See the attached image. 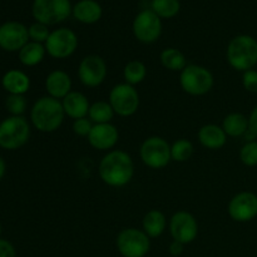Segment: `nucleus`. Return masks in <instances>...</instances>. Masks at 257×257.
<instances>
[{
    "instance_id": "obj_10",
    "label": "nucleus",
    "mask_w": 257,
    "mask_h": 257,
    "mask_svg": "<svg viewBox=\"0 0 257 257\" xmlns=\"http://www.w3.org/2000/svg\"><path fill=\"white\" fill-rule=\"evenodd\" d=\"M110 107L119 117H131L140 108V94L133 85L127 83L115 84L109 92Z\"/></svg>"
},
{
    "instance_id": "obj_17",
    "label": "nucleus",
    "mask_w": 257,
    "mask_h": 257,
    "mask_svg": "<svg viewBox=\"0 0 257 257\" xmlns=\"http://www.w3.org/2000/svg\"><path fill=\"white\" fill-rule=\"evenodd\" d=\"M45 90L49 97L64 99L72 92V78L64 70H53L45 78Z\"/></svg>"
},
{
    "instance_id": "obj_21",
    "label": "nucleus",
    "mask_w": 257,
    "mask_h": 257,
    "mask_svg": "<svg viewBox=\"0 0 257 257\" xmlns=\"http://www.w3.org/2000/svg\"><path fill=\"white\" fill-rule=\"evenodd\" d=\"M2 85L9 94L24 95L30 89V78L19 69H10L3 75Z\"/></svg>"
},
{
    "instance_id": "obj_25",
    "label": "nucleus",
    "mask_w": 257,
    "mask_h": 257,
    "mask_svg": "<svg viewBox=\"0 0 257 257\" xmlns=\"http://www.w3.org/2000/svg\"><path fill=\"white\" fill-rule=\"evenodd\" d=\"M160 62L171 72H182L187 65L185 54L177 48H165L160 54Z\"/></svg>"
},
{
    "instance_id": "obj_18",
    "label": "nucleus",
    "mask_w": 257,
    "mask_h": 257,
    "mask_svg": "<svg viewBox=\"0 0 257 257\" xmlns=\"http://www.w3.org/2000/svg\"><path fill=\"white\" fill-rule=\"evenodd\" d=\"M72 15L77 22L92 25L102 19L103 8L97 0H79L73 5Z\"/></svg>"
},
{
    "instance_id": "obj_5",
    "label": "nucleus",
    "mask_w": 257,
    "mask_h": 257,
    "mask_svg": "<svg viewBox=\"0 0 257 257\" xmlns=\"http://www.w3.org/2000/svg\"><path fill=\"white\" fill-rule=\"evenodd\" d=\"M70 0H33L32 15L35 22L53 27L65 22L72 15Z\"/></svg>"
},
{
    "instance_id": "obj_27",
    "label": "nucleus",
    "mask_w": 257,
    "mask_h": 257,
    "mask_svg": "<svg viewBox=\"0 0 257 257\" xmlns=\"http://www.w3.org/2000/svg\"><path fill=\"white\" fill-rule=\"evenodd\" d=\"M147 77V68H146L145 63L141 60H130L127 64L124 65L123 69V78H124V83L131 85H137L142 83Z\"/></svg>"
},
{
    "instance_id": "obj_8",
    "label": "nucleus",
    "mask_w": 257,
    "mask_h": 257,
    "mask_svg": "<svg viewBox=\"0 0 257 257\" xmlns=\"http://www.w3.org/2000/svg\"><path fill=\"white\" fill-rule=\"evenodd\" d=\"M140 157L142 162L152 170L167 167L172 161L170 143L160 136L146 138L141 145Z\"/></svg>"
},
{
    "instance_id": "obj_13",
    "label": "nucleus",
    "mask_w": 257,
    "mask_h": 257,
    "mask_svg": "<svg viewBox=\"0 0 257 257\" xmlns=\"http://www.w3.org/2000/svg\"><path fill=\"white\" fill-rule=\"evenodd\" d=\"M170 232L173 241L188 245L198 236V222L188 211H177L170 220Z\"/></svg>"
},
{
    "instance_id": "obj_4",
    "label": "nucleus",
    "mask_w": 257,
    "mask_h": 257,
    "mask_svg": "<svg viewBox=\"0 0 257 257\" xmlns=\"http://www.w3.org/2000/svg\"><path fill=\"white\" fill-rule=\"evenodd\" d=\"M30 124L23 115H9L0 122V148L15 151L28 143Z\"/></svg>"
},
{
    "instance_id": "obj_34",
    "label": "nucleus",
    "mask_w": 257,
    "mask_h": 257,
    "mask_svg": "<svg viewBox=\"0 0 257 257\" xmlns=\"http://www.w3.org/2000/svg\"><path fill=\"white\" fill-rule=\"evenodd\" d=\"M242 85L247 92L257 93V70L250 69L242 73Z\"/></svg>"
},
{
    "instance_id": "obj_35",
    "label": "nucleus",
    "mask_w": 257,
    "mask_h": 257,
    "mask_svg": "<svg viewBox=\"0 0 257 257\" xmlns=\"http://www.w3.org/2000/svg\"><path fill=\"white\" fill-rule=\"evenodd\" d=\"M0 257H17L14 245L4 238H0Z\"/></svg>"
},
{
    "instance_id": "obj_19",
    "label": "nucleus",
    "mask_w": 257,
    "mask_h": 257,
    "mask_svg": "<svg viewBox=\"0 0 257 257\" xmlns=\"http://www.w3.org/2000/svg\"><path fill=\"white\" fill-rule=\"evenodd\" d=\"M197 140L207 150H221L227 142V135L217 124H205L198 130Z\"/></svg>"
},
{
    "instance_id": "obj_11",
    "label": "nucleus",
    "mask_w": 257,
    "mask_h": 257,
    "mask_svg": "<svg viewBox=\"0 0 257 257\" xmlns=\"http://www.w3.org/2000/svg\"><path fill=\"white\" fill-rule=\"evenodd\" d=\"M162 19L151 9L141 10L133 19V35L143 44H152L157 42L162 35Z\"/></svg>"
},
{
    "instance_id": "obj_20",
    "label": "nucleus",
    "mask_w": 257,
    "mask_h": 257,
    "mask_svg": "<svg viewBox=\"0 0 257 257\" xmlns=\"http://www.w3.org/2000/svg\"><path fill=\"white\" fill-rule=\"evenodd\" d=\"M63 109L67 117L72 119H80V118L88 117L89 112V100L83 93L72 90L64 99H62Z\"/></svg>"
},
{
    "instance_id": "obj_29",
    "label": "nucleus",
    "mask_w": 257,
    "mask_h": 257,
    "mask_svg": "<svg viewBox=\"0 0 257 257\" xmlns=\"http://www.w3.org/2000/svg\"><path fill=\"white\" fill-rule=\"evenodd\" d=\"M193 155V145L191 141L181 138L171 146V157L175 162H186Z\"/></svg>"
},
{
    "instance_id": "obj_9",
    "label": "nucleus",
    "mask_w": 257,
    "mask_h": 257,
    "mask_svg": "<svg viewBox=\"0 0 257 257\" xmlns=\"http://www.w3.org/2000/svg\"><path fill=\"white\" fill-rule=\"evenodd\" d=\"M78 44L79 39L74 30L62 27L50 32L44 47L49 57L54 59H67L74 54Z\"/></svg>"
},
{
    "instance_id": "obj_2",
    "label": "nucleus",
    "mask_w": 257,
    "mask_h": 257,
    "mask_svg": "<svg viewBox=\"0 0 257 257\" xmlns=\"http://www.w3.org/2000/svg\"><path fill=\"white\" fill-rule=\"evenodd\" d=\"M65 113L62 100L45 95L34 102L30 109V122L42 133H53L62 127Z\"/></svg>"
},
{
    "instance_id": "obj_28",
    "label": "nucleus",
    "mask_w": 257,
    "mask_h": 257,
    "mask_svg": "<svg viewBox=\"0 0 257 257\" xmlns=\"http://www.w3.org/2000/svg\"><path fill=\"white\" fill-rule=\"evenodd\" d=\"M151 10L161 19H172L181 10L180 0H152Z\"/></svg>"
},
{
    "instance_id": "obj_22",
    "label": "nucleus",
    "mask_w": 257,
    "mask_h": 257,
    "mask_svg": "<svg viewBox=\"0 0 257 257\" xmlns=\"http://www.w3.org/2000/svg\"><path fill=\"white\" fill-rule=\"evenodd\" d=\"M167 227V220L160 210H151L142 220V230L150 238L160 237Z\"/></svg>"
},
{
    "instance_id": "obj_36",
    "label": "nucleus",
    "mask_w": 257,
    "mask_h": 257,
    "mask_svg": "<svg viewBox=\"0 0 257 257\" xmlns=\"http://www.w3.org/2000/svg\"><path fill=\"white\" fill-rule=\"evenodd\" d=\"M248 130L253 133L257 137V105L253 107V109L251 110L250 117H248Z\"/></svg>"
},
{
    "instance_id": "obj_14",
    "label": "nucleus",
    "mask_w": 257,
    "mask_h": 257,
    "mask_svg": "<svg viewBox=\"0 0 257 257\" xmlns=\"http://www.w3.org/2000/svg\"><path fill=\"white\" fill-rule=\"evenodd\" d=\"M228 216L235 222H250L257 217V195L242 191L233 196L227 206Z\"/></svg>"
},
{
    "instance_id": "obj_1",
    "label": "nucleus",
    "mask_w": 257,
    "mask_h": 257,
    "mask_svg": "<svg viewBox=\"0 0 257 257\" xmlns=\"http://www.w3.org/2000/svg\"><path fill=\"white\" fill-rule=\"evenodd\" d=\"M98 175L100 180L109 187H124L135 176V162L124 151H109L100 160Z\"/></svg>"
},
{
    "instance_id": "obj_23",
    "label": "nucleus",
    "mask_w": 257,
    "mask_h": 257,
    "mask_svg": "<svg viewBox=\"0 0 257 257\" xmlns=\"http://www.w3.org/2000/svg\"><path fill=\"white\" fill-rule=\"evenodd\" d=\"M222 130L227 135V137H242L248 131V117L238 112L230 113L222 120Z\"/></svg>"
},
{
    "instance_id": "obj_26",
    "label": "nucleus",
    "mask_w": 257,
    "mask_h": 257,
    "mask_svg": "<svg viewBox=\"0 0 257 257\" xmlns=\"http://www.w3.org/2000/svg\"><path fill=\"white\" fill-rule=\"evenodd\" d=\"M114 110L110 107L109 102L105 100H98L90 104L88 118L92 120L93 124H104V123L112 122L114 117Z\"/></svg>"
},
{
    "instance_id": "obj_3",
    "label": "nucleus",
    "mask_w": 257,
    "mask_h": 257,
    "mask_svg": "<svg viewBox=\"0 0 257 257\" xmlns=\"http://www.w3.org/2000/svg\"><path fill=\"white\" fill-rule=\"evenodd\" d=\"M226 59L237 72H247L257 64V39L252 35L240 34L230 40L226 49Z\"/></svg>"
},
{
    "instance_id": "obj_30",
    "label": "nucleus",
    "mask_w": 257,
    "mask_h": 257,
    "mask_svg": "<svg viewBox=\"0 0 257 257\" xmlns=\"http://www.w3.org/2000/svg\"><path fill=\"white\" fill-rule=\"evenodd\" d=\"M27 105L24 95L9 94L5 99V108L10 115H23L27 110Z\"/></svg>"
},
{
    "instance_id": "obj_24",
    "label": "nucleus",
    "mask_w": 257,
    "mask_h": 257,
    "mask_svg": "<svg viewBox=\"0 0 257 257\" xmlns=\"http://www.w3.org/2000/svg\"><path fill=\"white\" fill-rule=\"evenodd\" d=\"M45 54H47V50H45L44 44L30 42V40L18 53L19 62L24 67H35L40 64L44 60Z\"/></svg>"
},
{
    "instance_id": "obj_16",
    "label": "nucleus",
    "mask_w": 257,
    "mask_h": 257,
    "mask_svg": "<svg viewBox=\"0 0 257 257\" xmlns=\"http://www.w3.org/2000/svg\"><path fill=\"white\" fill-rule=\"evenodd\" d=\"M88 143L97 151H108L114 148L119 140V132L112 123L93 124L92 131L87 137Z\"/></svg>"
},
{
    "instance_id": "obj_33",
    "label": "nucleus",
    "mask_w": 257,
    "mask_h": 257,
    "mask_svg": "<svg viewBox=\"0 0 257 257\" xmlns=\"http://www.w3.org/2000/svg\"><path fill=\"white\" fill-rule=\"evenodd\" d=\"M73 132L79 137H88L93 128L92 120L88 117L80 118V119H75L73 122Z\"/></svg>"
},
{
    "instance_id": "obj_37",
    "label": "nucleus",
    "mask_w": 257,
    "mask_h": 257,
    "mask_svg": "<svg viewBox=\"0 0 257 257\" xmlns=\"http://www.w3.org/2000/svg\"><path fill=\"white\" fill-rule=\"evenodd\" d=\"M183 250H185V245H182L181 242H177V241H172L170 247H168V251H170L171 255L175 257L182 255Z\"/></svg>"
},
{
    "instance_id": "obj_31",
    "label": "nucleus",
    "mask_w": 257,
    "mask_h": 257,
    "mask_svg": "<svg viewBox=\"0 0 257 257\" xmlns=\"http://www.w3.org/2000/svg\"><path fill=\"white\" fill-rule=\"evenodd\" d=\"M240 160L247 167L257 166V141H247L240 150Z\"/></svg>"
},
{
    "instance_id": "obj_39",
    "label": "nucleus",
    "mask_w": 257,
    "mask_h": 257,
    "mask_svg": "<svg viewBox=\"0 0 257 257\" xmlns=\"http://www.w3.org/2000/svg\"><path fill=\"white\" fill-rule=\"evenodd\" d=\"M0 235H2V225H0Z\"/></svg>"
},
{
    "instance_id": "obj_6",
    "label": "nucleus",
    "mask_w": 257,
    "mask_h": 257,
    "mask_svg": "<svg viewBox=\"0 0 257 257\" xmlns=\"http://www.w3.org/2000/svg\"><path fill=\"white\" fill-rule=\"evenodd\" d=\"M213 74L206 67L198 64H187L180 73V85L187 94L201 97L211 92L213 87Z\"/></svg>"
},
{
    "instance_id": "obj_38",
    "label": "nucleus",
    "mask_w": 257,
    "mask_h": 257,
    "mask_svg": "<svg viewBox=\"0 0 257 257\" xmlns=\"http://www.w3.org/2000/svg\"><path fill=\"white\" fill-rule=\"evenodd\" d=\"M5 172H7V163H5L4 158L0 156V181L4 178L5 176Z\"/></svg>"
},
{
    "instance_id": "obj_12",
    "label": "nucleus",
    "mask_w": 257,
    "mask_h": 257,
    "mask_svg": "<svg viewBox=\"0 0 257 257\" xmlns=\"http://www.w3.org/2000/svg\"><path fill=\"white\" fill-rule=\"evenodd\" d=\"M107 63L100 55L89 54L78 65V78L84 87L97 88L107 78Z\"/></svg>"
},
{
    "instance_id": "obj_32",
    "label": "nucleus",
    "mask_w": 257,
    "mask_h": 257,
    "mask_svg": "<svg viewBox=\"0 0 257 257\" xmlns=\"http://www.w3.org/2000/svg\"><path fill=\"white\" fill-rule=\"evenodd\" d=\"M28 33H29L30 42L40 43V44H45L50 35L49 27L38 22H34L28 27Z\"/></svg>"
},
{
    "instance_id": "obj_7",
    "label": "nucleus",
    "mask_w": 257,
    "mask_h": 257,
    "mask_svg": "<svg viewBox=\"0 0 257 257\" xmlns=\"http://www.w3.org/2000/svg\"><path fill=\"white\" fill-rule=\"evenodd\" d=\"M115 247L123 257H146L151 250V238L140 228H123L115 238Z\"/></svg>"
},
{
    "instance_id": "obj_15",
    "label": "nucleus",
    "mask_w": 257,
    "mask_h": 257,
    "mask_svg": "<svg viewBox=\"0 0 257 257\" xmlns=\"http://www.w3.org/2000/svg\"><path fill=\"white\" fill-rule=\"evenodd\" d=\"M29 42L28 27L20 22H5L0 25V48L5 52H18Z\"/></svg>"
}]
</instances>
